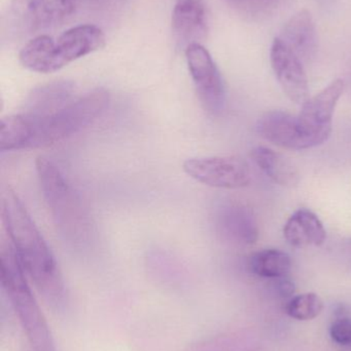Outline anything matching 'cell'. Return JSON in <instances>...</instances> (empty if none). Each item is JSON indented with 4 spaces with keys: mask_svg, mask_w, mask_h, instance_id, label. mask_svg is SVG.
Instances as JSON below:
<instances>
[{
    "mask_svg": "<svg viewBox=\"0 0 351 351\" xmlns=\"http://www.w3.org/2000/svg\"><path fill=\"white\" fill-rule=\"evenodd\" d=\"M111 96L96 88L47 115L28 113L4 117L0 127V150L31 149L62 141L84 130L109 106Z\"/></svg>",
    "mask_w": 351,
    "mask_h": 351,
    "instance_id": "cell-1",
    "label": "cell"
},
{
    "mask_svg": "<svg viewBox=\"0 0 351 351\" xmlns=\"http://www.w3.org/2000/svg\"><path fill=\"white\" fill-rule=\"evenodd\" d=\"M284 237L292 247L303 249L309 245H321L327 232L319 217L307 208H299L286 221Z\"/></svg>",
    "mask_w": 351,
    "mask_h": 351,
    "instance_id": "cell-15",
    "label": "cell"
},
{
    "mask_svg": "<svg viewBox=\"0 0 351 351\" xmlns=\"http://www.w3.org/2000/svg\"><path fill=\"white\" fill-rule=\"evenodd\" d=\"M183 171L204 185L222 189H240L251 181L249 165L239 156L189 158Z\"/></svg>",
    "mask_w": 351,
    "mask_h": 351,
    "instance_id": "cell-7",
    "label": "cell"
},
{
    "mask_svg": "<svg viewBox=\"0 0 351 351\" xmlns=\"http://www.w3.org/2000/svg\"><path fill=\"white\" fill-rule=\"evenodd\" d=\"M343 80L332 82L313 98L302 105L297 115L299 131L307 145V149L325 143L332 133L333 117L338 101L343 95Z\"/></svg>",
    "mask_w": 351,
    "mask_h": 351,
    "instance_id": "cell-5",
    "label": "cell"
},
{
    "mask_svg": "<svg viewBox=\"0 0 351 351\" xmlns=\"http://www.w3.org/2000/svg\"><path fill=\"white\" fill-rule=\"evenodd\" d=\"M36 172L43 197L60 233L73 245H86L93 229L80 196L59 169L47 158H37Z\"/></svg>",
    "mask_w": 351,
    "mask_h": 351,
    "instance_id": "cell-3",
    "label": "cell"
},
{
    "mask_svg": "<svg viewBox=\"0 0 351 351\" xmlns=\"http://www.w3.org/2000/svg\"><path fill=\"white\" fill-rule=\"evenodd\" d=\"M292 49L303 63L310 61L317 49V32L310 12L302 10L295 14L282 29L278 37Z\"/></svg>",
    "mask_w": 351,
    "mask_h": 351,
    "instance_id": "cell-13",
    "label": "cell"
},
{
    "mask_svg": "<svg viewBox=\"0 0 351 351\" xmlns=\"http://www.w3.org/2000/svg\"><path fill=\"white\" fill-rule=\"evenodd\" d=\"M257 131L261 137L280 147L292 150L307 149L299 131L297 115L282 110L266 112L260 117Z\"/></svg>",
    "mask_w": 351,
    "mask_h": 351,
    "instance_id": "cell-12",
    "label": "cell"
},
{
    "mask_svg": "<svg viewBox=\"0 0 351 351\" xmlns=\"http://www.w3.org/2000/svg\"><path fill=\"white\" fill-rule=\"evenodd\" d=\"M272 290H273V293L278 298L291 299L293 298V295L295 294L296 287H295L292 280L286 278V276H284V278H274Z\"/></svg>",
    "mask_w": 351,
    "mask_h": 351,
    "instance_id": "cell-23",
    "label": "cell"
},
{
    "mask_svg": "<svg viewBox=\"0 0 351 351\" xmlns=\"http://www.w3.org/2000/svg\"><path fill=\"white\" fill-rule=\"evenodd\" d=\"M348 245H350V251H351V239H350V241H348Z\"/></svg>",
    "mask_w": 351,
    "mask_h": 351,
    "instance_id": "cell-24",
    "label": "cell"
},
{
    "mask_svg": "<svg viewBox=\"0 0 351 351\" xmlns=\"http://www.w3.org/2000/svg\"><path fill=\"white\" fill-rule=\"evenodd\" d=\"M251 156L253 162L274 183L282 187H295L298 185L300 180L298 170L282 154L270 148L259 146L251 150Z\"/></svg>",
    "mask_w": 351,
    "mask_h": 351,
    "instance_id": "cell-17",
    "label": "cell"
},
{
    "mask_svg": "<svg viewBox=\"0 0 351 351\" xmlns=\"http://www.w3.org/2000/svg\"><path fill=\"white\" fill-rule=\"evenodd\" d=\"M331 339L342 348H351V319L338 317L330 327Z\"/></svg>",
    "mask_w": 351,
    "mask_h": 351,
    "instance_id": "cell-22",
    "label": "cell"
},
{
    "mask_svg": "<svg viewBox=\"0 0 351 351\" xmlns=\"http://www.w3.org/2000/svg\"><path fill=\"white\" fill-rule=\"evenodd\" d=\"M73 92V84L69 82H55L39 86L29 95L24 113L47 115L56 112L71 102Z\"/></svg>",
    "mask_w": 351,
    "mask_h": 351,
    "instance_id": "cell-16",
    "label": "cell"
},
{
    "mask_svg": "<svg viewBox=\"0 0 351 351\" xmlns=\"http://www.w3.org/2000/svg\"><path fill=\"white\" fill-rule=\"evenodd\" d=\"M188 67L204 110L218 115L226 104V90L220 70L212 56L201 43H194L185 49Z\"/></svg>",
    "mask_w": 351,
    "mask_h": 351,
    "instance_id": "cell-6",
    "label": "cell"
},
{
    "mask_svg": "<svg viewBox=\"0 0 351 351\" xmlns=\"http://www.w3.org/2000/svg\"><path fill=\"white\" fill-rule=\"evenodd\" d=\"M105 35L95 25H78L62 33L54 45L56 71L104 47Z\"/></svg>",
    "mask_w": 351,
    "mask_h": 351,
    "instance_id": "cell-10",
    "label": "cell"
},
{
    "mask_svg": "<svg viewBox=\"0 0 351 351\" xmlns=\"http://www.w3.org/2000/svg\"><path fill=\"white\" fill-rule=\"evenodd\" d=\"M249 266L255 276L274 280L288 276L292 268V260L286 252L267 249L253 254L249 259Z\"/></svg>",
    "mask_w": 351,
    "mask_h": 351,
    "instance_id": "cell-19",
    "label": "cell"
},
{
    "mask_svg": "<svg viewBox=\"0 0 351 351\" xmlns=\"http://www.w3.org/2000/svg\"><path fill=\"white\" fill-rule=\"evenodd\" d=\"M55 40L49 35H38L21 49L19 60L23 67L37 73H53Z\"/></svg>",
    "mask_w": 351,
    "mask_h": 351,
    "instance_id": "cell-18",
    "label": "cell"
},
{
    "mask_svg": "<svg viewBox=\"0 0 351 351\" xmlns=\"http://www.w3.org/2000/svg\"><path fill=\"white\" fill-rule=\"evenodd\" d=\"M78 0H12L10 16L29 32L57 26L71 16Z\"/></svg>",
    "mask_w": 351,
    "mask_h": 351,
    "instance_id": "cell-8",
    "label": "cell"
},
{
    "mask_svg": "<svg viewBox=\"0 0 351 351\" xmlns=\"http://www.w3.org/2000/svg\"><path fill=\"white\" fill-rule=\"evenodd\" d=\"M240 14L249 18L268 16L278 8L282 0H228Z\"/></svg>",
    "mask_w": 351,
    "mask_h": 351,
    "instance_id": "cell-21",
    "label": "cell"
},
{
    "mask_svg": "<svg viewBox=\"0 0 351 351\" xmlns=\"http://www.w3.org/2000/svg\"><path fill=\"white\" fill-rule=\"evenodd\" d=\"M324 311V301L315 293H304L293 297L284 307L288 317L297 321H313Z\"/></svg>",
    "mask_w": 351,
    "mask_h": 351,
    "instance_id": "cell-20",
    "label": "cell"
},
{
    "mask_svg": "<svg viewBox=\"0 0 351 351\" xmlns=\"http://www.w3.org/2000/svg\"><path fill=\"white\" fill-rule=\"evenodd\" d=\"M2 216L25 272L49 302H59L64 284L55 258L18 195L10 189L2 196Z\"/></svg>",
    "mask_w": 351,
    "mask_h": 351,
    "instance_id": "cell-2",
    "label": "cell"
},
{
    "mask_svg": "<svg viewBox=\"0 0 351 351\" xmlns=\"http://www.w3.org/2000/svg\"><path fill=\"white\" fill-rule=\"evenodd\" d=\"M218 226L222 234L236 243L251 245L259 237V228L253 212L237 202H231L220 208Z\"/></svg>",
    "mask_w": 351,
    "mask_h": 351,
    "instance_id": "cell-14",
    "label": "cell"
},
{
    "mask_svg": "<svg viewBox=\"0 0 351 351\" xmlns=\"http://www.w3.org/2000/svg\"><path fill=\"white\" fill-rule=\"evenodd\" d=\"M173 37L179 47L187 49L201 43L207 33V16L203 0H177L172 12Z\"/></svg>",
    "mask_w": 351,
    "mask_h": 351,
    "instance_id": "cell-11",
    "label": "cell"
},
{
    "mask_svg": "<svg viewBox=\"0 0 351 351\" xmlns=\"http://www.w3.org/2000/svg\"><path fill=\"white\" fill-rule=\"evenodd\" d=\"M270 61L284 94L293 102L304 104L309 99V86L300 58L276 37L272 43Z\"/></svg>",
    "mask_w": 351,
    "mask_h": 351,
    "instance_id": "cell-9",
    "label": "cell"
},
{
    "mask_svg": "<svg viewBox=\"0 0 351 351\" xmlns=\"http://www.w3.org/2000/svg\"><path fill=\"white\" fill-rule=\"evenodd\" d=\"M1 285L34 351H55L45 317L26 280V272L12 245L1 251Z\"/></svg>",
    "mask_w": 351,
    "mask_h": 351,
    "instance_id": "cell-4",
    "label": "cell"
}]
</instances>
